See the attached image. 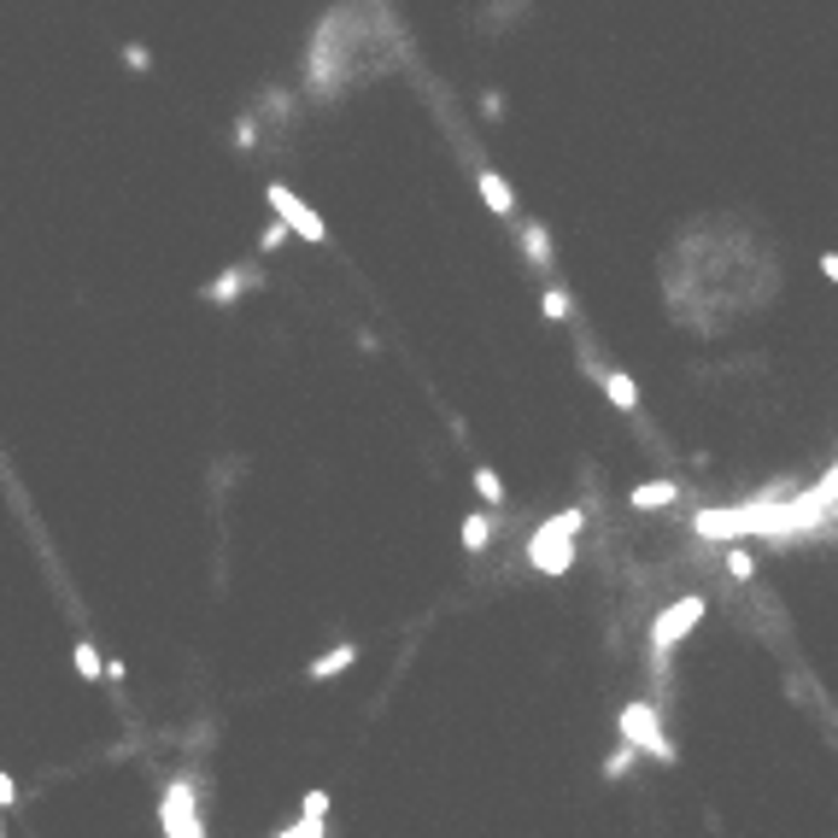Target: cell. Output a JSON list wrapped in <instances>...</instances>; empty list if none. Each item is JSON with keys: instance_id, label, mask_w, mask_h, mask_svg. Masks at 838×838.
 Returning a JSON list of instances; mask_svg holds the SVG:
<instances>
[{"instance_id": "6da1fadb", "label": "cell", "mask_w": 838, "mask_h": 838, "mask_svg": "<svg viewBox=\"0 0 838 838\" xmlns=\"http://www.w3.org/2000/svg\"><path fill=\"white\" fill-rule=\"evenodd\" d=\"M370 24H364V12L352 7H335L323 12V24L311 30V48H305V89L317 100H335L346 83H352L358 71H370Z\"/></svg>"}, {"instance_id": "7a4b0ae2", "label": "cell", "mask_w": 838, "mask_h": 838, "mask_svg": "<svg viewBox=\"0 0 838 838\" xmlns=\"http://www.w3.org/2000/svg\"><path fill=\"white\" fill-rule=\"evenodd\" d=\"M581 528H586L581 510L551 517L545 528H534V540H528V563H534L540 575H569V569H575V534Z\"/></svg>"}, {"instance_id": "3957f363", "label": "cell", "mask_w": 838, "mask_h": 838, "mask_svg": "<svg viewBox=\"0 0 838 838\" xmlns=\"http://www.w3.org/2000/svg\"><path fill=\"white\" fill-rule=\"evenodd\" d=\"M704 610H709V604L698 599V592H686V599H674V604L663 610V616L651 622V657H657V668L668 663V651H674V645H681L692 627L704 622Z\"/></svg>"}, {"instance_id": "277c9868", "label": "cell", "mask_w": 838, "mask_h": 838, "mask_svg": "<svg viewBox=\"0 0 838 838\" xmlns=\"http://www.w3.org/2000/svg\"><path fill=\"white\" fill-rule=\"evenodd\" d=\"M616 727H622V745L627 750H645V756H657V763H674V739L663 733V722H657V709H651V704H627Z\"/></svg>"}, {"instance_id": "5b68a950", "label": "cell", "mask_w": 838, "mask_h": 838, "mask_svg": "<svg viewBox=\"0 0 838 838\" xmlns=\"http://www.w3.org/2000/svg\"><path fill=\"white\" fill-rule=\"evenodd\" d=\"M270 206H276V223H282V229L305 235L311 247H323V241H329V223H323L311 206H305V200L288 188V182H270Z\"/></svg>"}, {"instance_id": "8992f818", "label": "cell", "mask_w": 838, "mask_h": 838, "mask_svg": "<svg viewBox=\"0 0 838 838\" xmlns=\"http://www.w3.org/2000/svg\"><path fill=\"white\" fill-rule=\"evenodd\" d=\"M159 827H165V838H200V832H206V827H200V809H194V786H188V780H171V786H165Z\"/></svg>"}, {"instance_id": "52a82bcc", "label": "cell", "mask_w": 838, "mask_h": 838, "mask_svg": "<svg viewBox=\"0 0 838 838\" xmlns=\"http://www.w3.org/2000/svg\"><path fill=\"white\" fill-rule=\"evenodd\" d=\"M247 288H264V270H258V264H235V270H223L217 282H206V288H200V299H212V305H235Z\"/></svg>"}, {"instance_id": "ba28073f", "label": "cell", "mask_w": 838, "mask_h": 838, "mask_svg": "<svg viewBox=\"0 0 838 838\" xmlns=\"http://www.w3.org/2000/svg\"><path fill=\"white\" fill-rule=\"evenodd\" d=\"M592 376L604 381V394H610V405H616V411H640V381L633 376H622V370H604V364H592V358H581Z\"/></svg>"}, {"instance_id": "9c48e42d", "label": "cell", "mask_w": 838, "mask_h": 838, "mask_svg": "<svg viewBox=\"0 0 838 838\" xmlns=\"http://www.w3.org/2000/svg\"><path fill=\"white\" fill-rule=\"evenodd\" d=\"M476 188H481V200H487V206H493L499 217H517V194H510V182H504L493 165L476 171Z\"/></svg>"}, {"instance_id": "30bf717a", "label": "cell", "mask_w": 838, "mask_h": 838, "mask_svg": "<svg viewBox=\"0 0 838 838\" xmlns=\"http://www.w3.org/2000/svg\"><path fill=\"white\" fill-rule=\"evenodd\" d=\"M358 663V645H329V651H323V657L311 663V681H335V674H346V668H352Z\"/></svg>"}, {"instance_id": "8fae6325", "label": "cell", "mask_w": 838, "mask_h": 838, "mask_svg": "<svg viewBox=\"0 0 838 838\" xmlns=\"http://www.w3.org/2000/svg\"><path fill=\"white\" fill-rule=\"evenodd\" d=\"M522 253L534 258V270H551V264H558V253H551V235H545V223H522Z\"/></svg>"}, {"instance_id": "7c38bea8", "label": "cell", "mask_w": 838, "mask_h": 838, "mask_svg": "<svg viewBox=\"0 0 838 838\" xmlns=\"http://www.w3.org/2000/svg\"><path fill=\"white\" fill-rule=\"evenodd\" d=\"M674 499H681V487H674V481H645V487H633V493H627L633 510H663Z\"/></svg>"}, {"instance_id": "4fadbf2b", "label": "cell", "mask_w": 838, "mask_h": 838, "mask_svg": "<svg viewBox=\"0 0 838 838\" xmlns=\"http://www.w3.org/2000/svg\"><path fill=\"white\" fill-rule=\"evenodd\" d=\"M487 545H493V517L476 510V517H463V551H487Z\"/></svg>"}, {"instance_id": "5bb4252c", "label": "cell", "mask_w": 838, "mask_h": 838, "mask_svg": "<svg viewBox=\"0 0 838 838\" xmlns=\"http://www.w3.org/2000/svg\"><path fill=\"white\" fill-rule=\"evenodd\" d=\"M722 563H727V575H733V581H750V575H756V558H750L745 545H727V551H722Z\"/></svg>"}, {"instance_id": "9a60e30c", "label": "cell", "mask_w": 838, "mask_h": 838, "mask_svg": "<svg viewBox=\"0 0 838 838\" xmlns=\"http://www.w3.org/2000/svg\"><path fill=\"white\" fill-rule=\"evenodd\" d=\"M540 311H545L551 323H569V317H575V299H569L563 288H545V299H540Z\"/></svg>"}, {"instance_id": "2e32d148", "label": "cell", "mask_w": 838, "mask_h": 838, "mask_svg": "<svg viewBox=\"0 0 838 838\" xmlns=\"http://www.w3.org/2000/svg\"><path fill=\"white\" fill-rule=\"evenodd\" d=\"M258 124H264L258 112H241V117H235V147H241V153H247V147H258V135H264Z\"/></svg>"}, {"instance_id": "e0dca14e", "label": "cell", "mask_w": 838, "mask_h": 838, "mask_svg": "<svg viewBox=\"0 0 838 838\" xmlns=\"http://www.w3.org/2000/svg\"><path fill=\"white\" fill-rule=\"evenodd\" d=\"M476 493H481L487 504H504V481H499V469H487V463L476 469Z\"/></svg>"}, {"instance_id": "ac0fdd59", "label": "cell", "mask_w": 838, "mask_h": 838, "mask_svg": "<svg viewBox=\"0 0 838 838\" xmlns=\"http://www.w3.org/2000/svg\"><path fill=\"white\" fill-rule=\"evenodd\" d=\"M76 674H83V681H100V645L94 640H76Z\"/></svg>"}, {"instance_id": "d6986e66", "label": "cell", "mask_w": 838, "mask_h": 838, "mask_svg": "<svg viewBox=\"0 0 838 838\" xmlns=\"http://www.w3.org/2000/svg\"><path fill=\"white\" fill-rule=\"evenodd\" d=\"M627 768H633V750H627V745H616V750H610V763H604V780H622Z\"/></svg>"}, {"instance_id": "ffe728a7", "label": "cell", "mask_w": 838, "mask_h": 838, "mask_svg": "<svg viewBox=\"0 0 838 838\" xmlns=\"http://www.w3.org/2000/svg\"><path fill=\"white\" fill-rule=\"evenodd\" d=\"M124 65H130L135 76H147V71H153V53L141 48V42H130V48H124Z\"/></svg>"}, {"instance_id": "44dd1931", "label": "cell", "mask_w": 838, "mask_h": 838, "mask_svg": "<svg viewBox=\"0 0 838 838\" xmlns=\"http://www.w3.org/2000/svg\"><path fill=\"white\" fill-rule=\"evenodd\" d=\"M329 815V791H305V821H323Z\"/></svg>"}, {"instance_id": "7402d4cb", "label": "cell", "mask_w": 838, "mask_h": 838, "mask_svg": "<svg viewBox=\"0 0 838 838\" xmlns=\"http://www.w3.org/2000/svg\"><path fill=\"white\" fill-rule=\"evenodd\" d=\"M276 838H323V821H305V815H299V821H294V827H282Z\"/></svg>"}, {"instance_id": "603a6c76", "label": "cell", "mask_w": 838, "mask_h": 838, "mask_svg": "<svg viewBox=\"0 0 838 838\" xmlns=\"http://www.w3.org/2000/svg\"><path fill=\"white\" fill-rule=\"evenodd\" d=\"M282 241H288V229H282V223H264V235H258V247H264V253H276V247H282Z\"/></svg>"}, {"instance_id": "cb8c5ba5", "label": "cell", "mask_w": 838, "mask_h": 838, "mask_svg": "<svg viewBox=\"0 0 838 838\" xmlns=\"http://www.w3.org/2000/svg\"><path fill=\"white\" fill-rule=\"evenodd\" d=\"M7 809H18V786L7 780V774H0V815H7Z\"/></svg>"}, {"instance_id": "d4e9b609", "label": "cell", "mask_w": 838, "mask_h": 838, "mask_svg": "<svg viewBox=\"0 0 838 838\" xmlns=\"http://www.w3.org/2000/svg\"><path fill=\"white\" fill-rule=\"evenodd\" d=\"M481 117H504V94H481Z\"/></svg>"}, {"instance_id": "484cf974", "label": "cell", "mask_w": 838, "mask_h": 838, "mask_svg": "<svg viewBox=\"0 0 838 838\" xmlns=\"http://www.w3.org/2000/svg\"><path fill=\"white\" fill-rule=\"evenodd\" d=\"M0 838H7V832H0Z\"/></svg>"}]
</instances>
